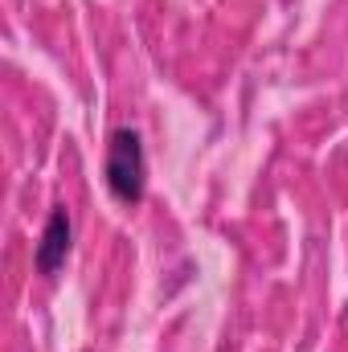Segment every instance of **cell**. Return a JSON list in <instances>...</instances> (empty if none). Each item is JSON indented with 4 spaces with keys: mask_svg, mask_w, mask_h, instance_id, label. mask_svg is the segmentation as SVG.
<instances>
[{
    "mask_svg": "<svg viewBox=\"0 0 348 352\" xmlns=\"http://www.w3.org/2000/svg\"><path fill=\"white\" fill-rule=\"evenodd\" d=\"M107 188L119 205H140L148 192V156H144V135L135 127H115L107 135V160H102Z\"/></svg>",
    "mask_w": 348,
    "mask_h": 352,
    "instance_id": "6da1fadb",
    "label": "cell"
},
{
    "mask_svg": "<svg viewBox=\"0 0 348 352\" xmlns=\"http://www.w3.org/2000/svg\"><path fill=\"white\" fill-rule=\"evenodd\" d=\"M70 246H74V221H70V209L66 205H54L50 217H45V230H41V242L33 250V266L41 278H58V270L70 258Z\"/></svg>",
    "mask_w": 348,
    "mask_h": 352,
    "instance_id": "7a4b0ae2",
    "label": "cell"
}]
</instances>
